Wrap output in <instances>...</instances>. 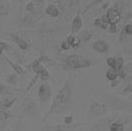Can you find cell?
Masks as SVG:
<instances>
[{"mask_svg": "<svg viewBox=\"0 0 132 131\" xmlns=\"http://www.w3.org/2000/svg\"><path fill=\"white\" fill-rule=\"evenodd\" d=\"M73 100V85L70 79H66L58 93L55 95L51 102L49 110L43 116V121H46L49 117L55 114H61L67 111Z\"/></svg>", "mask_w": 132, "mask_h": 131, "instance_id": "cell-1", "label": "cell"}, {"mask_svg": "<svg viewBox=\"0 0 132 131\" xmlns=\"http://www.w3.org/2000/svg\"><path fill=\"white\" fill-rule=\"evenodd\" d=\"M93 65V61L86 56L79 54H72L64 58L62 68L65 71H78L89 68Z\"/></svg>", "mask_w": 132, "mask_h": 131, "instance_id": "cell-2", "label": "cell"}, {"mask_svg": "<svg viewBox=\"0 0 132 131\" xmlns=\"http://www.w3.org/2000/svg\"><path fill=\"white\" fill-rule=\"evenodd\" d=\"M109 111L108 105L104 102L92 100L88 106V116L93 118H100L106 115Z\"/></svg>", "mask_w": 132, "mask_h": 131, "instance_id": "cell-3", "label": "cell"}, {"mask_svg": "<svg viewBox=\"0 0 132 131\" xmlns=\"http://www.w3.org/2000/svg\"><path fill=\"white\" fill-rule=\"evenodd\" d=\"M27 70L33 72L35 75H38L42 81H48L51 79V75H50L49 71L47 70L45 66L40 64V62L37 60V58L27 65Z\"/></svg>", "mask_w": 132, "mask_h": 131, "instance_id": "cell-4", "label": "cell"}, {"mask_svg": "<svg viewBox=\"0 0 132 131\" xmlns=\"http://www.w3.org/2000/svg\"><path fill=\"white\" fill-rule=\"evenodd\" d=\"M38 97L41 103H47L52 97V87L49 81H42L38 87Z\"/></svg>", "mask_w": 132, "mask_h": 131, "instance_id": "cell-5", "label": "cell"}, {"mask_svg": "<svg viewBox=\"0 0 132 131\" xmlns=\"http://www.w3.org/2000/svg\"><path fill=\"white\" fill-rule=\"evenodd\" d=\"M110 107L113 110H125L130 111L131 110V103L129 100L121 96H115L110 100Z\"/></svg>", "mask_w": 132, "mask_h": 131, "instance_id": "cell-6", "label": "cell"}, {"mask_svg": "<svg viewBox=\"0 0 132 131\" xmlns=\"http://www.w3.org/2000/svg\"><path fill=\"white\" fill-rule=\"evenodd\" d=\"M82 123H73L71 125H67L64 123H58V124H49L45 125L43 127V131H73L78 129Z\"/></svg>", "mask_w": 132, "mask_h": 131, "instance_id": "cell-7", "label": "cell"}, {"mask_svg": "<svg viewBox=\"0 0 132 131\" xmlns=\"http://www.w3.org/2000/svg\"><path fill=\"white\" fill-rule=\"evenodd\" d=\"M22 114L24 116L34 117L37 115V104L32 98H26L22 103Z\"/></svg>", "mask_w": 132, "mask_h": 131, "instance_id": "cell-8", "label": "cell"}, {"mask_svg": "<svg viewBox=\"0 0 132 131\" xmlns=\"http://www.w3.org/2000/svg\"><path fill=\"white\" fill-rule=\"evenodd\" d=\"M104 15H105V18L107 20L108 25H110V24L117 25L121 21V18H122V14L113 7H108L106 9V13Z\"/></svg>", "mask_w": 132, "mask_h": 131, "instance_id": "cell-9", "label": "cell"}, {"mask_svg": "<svg viewBox=\"0 0 132 131\" xmlns=\"http://www.w3.org/2000/svg\"><path fill=\"white\" fill-rule=\"evenodd\" d=\"M8 37L10 38L11 41H13L14 43L18 46V48H19L20 50H22V51H26V50L29 49L30 44H29L25 39L21 38L18 33H15V32L8 33Z\"/></svg>", "mask_w": 132, "mask_h": 131, "instance_id": "cell-10", "label": "cell"}, {"mask_svg": "<svg viewBox=\"0 0 132 131\" xmlns=\"http://www.w3.org/2000/svg\"><path fill=\"white\" fill-rule=\"evenodd\" d=\"M81 27H82L81 10L79 9V10L77 11L76 15L73 17V20H72V30H71L72 35H77V34L81 30Z\"/></svg>", "mask_w": 132, "mask_h": 131, "instance_id": "cell-11", "label": "cell"}, {"mask_svg": "<svg viewBox=\"0 0 132 131\" xmlns=\"http://www.w3.org/2000/svg\"><path fill=\"white\" fill-rule=\"evenodd\" d=\"M92 48H93V50H94L95 52L99 53V54H105V53L109 51L110 46H109V44L106 41L99 39L93 42Z\"/></svg>", "mask_w": 132, "mask_h": 131, "instance_id": "cell-12", "label": "cell"}, {"mask_svg": "<svg viewBox=\"0 0 132 131\" xmlns=\"http://www.w3.org/2000/svg\"><path fill=\"white\" fill-rule=\"evenodd\" d=\"M17 96H4L0 99V110L7 111L9 108H11L17 101Z\"/></svg>", "mask_w": 132, "mask_h": 131, "instance_id": "cell-13", "label": "cell"}, {"mask_svg": "<svg viewBox=\"0 0 132 131\" xmlns=\"http://www.w3.org/2000/svg\"><path fill=\"white\" fill-rule=\"evenodd\" d=\"M20 92V88L13 87L8 85L0 83V95L2 96H15L16 93Z\"/></svg>", "mask_w": 132, "mask_h": 131, "instance_id": "cell-14", "label": "cell"}, {"mask_svg": "<svg viewBox=\"0 0 132 131\" xmlns=\"http://www.w3.org/2000/svg\"><path fill=\"white\" fill-rule=\"evenodd\" d=\"M112 121H114V120H113V117L101 118V119H99L95 124H93V126L90 128V130L92 131H104Z\"/></svg>", "mask_w": 132, "mask_h": 131, "instance_id": "cell-15", "label": "cell"}, {"mask_svg": "<svg viewBox=\"0 0 132 131\" xmlns=\"http://www.w3.org/2000/svg\"><path fill=\"white\" fill-rule=\"evenodd\" d=\"M2 57H3L4 61L6 62L8 65L10 66V68L13 70L15 73H17V75H23V73L25 72V70H24V68H23L22 66L20 65V64H18V63H16V62L12 61V60L10 59L8 56L4 55V54L2 55Z\"/></svg>", "mask_w": 132, "mask_h": 131, "instance_id": "cell-16", "label": "cell"}, {"mask_svg": "<svg viewBox=\"0 0 132 131\" xmlns=\"http://www.w3.org/2000/svg\"><path fill=\"white\" fill-rule=\"evenodd\" d=\"M36 22H37V19L35 18V16H34L33 14L27 13V14H25V15L23 16V18H22V21H21V26H23V27L35 26Z\"/></svg>", "mask_w": 132, "mask_h": 131, "instance_id": "cell-17", "label": "cell"}, {"mask_svg": "<svg viewBox=\"0 0 132 131\" xmlns=\"http://www.w3.org/2000/svg\"><path fill=\"white\" fill-rule=\"evenodd\" d=\"M45 14L49 17H52V18H59V11H58V8L57 6L54 4L53 2H50L45 8Z\"/></svg>", "mask_w": 132, "mask_h": 131, "instance_id": "cell-18", "label": "cell"}, {"mask_svg": "<svg viewBox=\"0 0 132 131\" xmlns=\"http://www.w3.org/2000/svg\"><path fill=\"white\" fill-rule=\"evenodd\" d=\"M6 83L8 85L13 86V87H18L19 86V77L15 72H10L6 76Z\"/></svg>", "mask_w": 132, "mask_h": 131, "instance_id": "cell-19", "label": "cell"}, {"mask_svg": "<svg viewBox=\"0 0 132 131\" xmlns=\"http://www.w3.org/2000/svg\"><path fill=\"white\" fill-rule=\"evenodd\" d=\"M77 37L79 38L80 43L81 42L82 43H87V42H89L92 40V38L93 37V34L90 31H88V30H81V31H79L78 33Z\"/></svg>", "mask_w": 132, "mask_h": 131, "instance_id": "cell-20", "label": "cell"}, {"mask_svg": "<svg viewBox=\"0 0 132 131\" xmlns=\"http://www.w3.org/2000/svg\"><path fill=\"white\" fill-rule=\"evenodd\" d=\"M11 11L10 2L6 0H0V16H7Z\"/></svg>", "mask_w": 132, "mask_h": 131, "instance_id": "cell-21", "label": "cell"}, {"mask_svg": "<svg viewBox=\"0 0 132 131\" xmlns=\"http://www.w3.org/2000/svg\"><path fill=\"white\" fill-rule=\"evenodd\" d=\"M37 60L39 61L40 64H42V65H43V63H44V64H49V65H56V62H55L52 58H50L49 55L46 54L45 52L40 53L39 57L37 58Z\"/></svg>", "mask_w": 132, "mask_h": 131, "instance_id": "cell-22", "label": "cell"}, {"mask_svg": "<svg viewBox=\"0 0 132 131\" xmlns=\"http://www.w3.org/2000/svg\"><path fill=\"white\" fill-rule=\"evenodd\" d=\"M67 42L69 43V45L71 48L73 49H78L80 45V41L79 40V38L77 37V35H72L70 34L68 37H67Z\"/></svg>", "mask_w": 132, "mask_h": 131, "instance_id": "cell-23", "label": "cell"}, {"mask_svg": "<svg viewBox=\"0 0 132 131\" xmlns=\"http://www.w3.org/2000/svg\"><path fill=\"white\" fill-rule=\"evenodd\" d=\"M53 3L57 6V8H58L60 18H61V17L64 15V13H65V11H66V9H67V1L56 0V1H53Z\"/></svg>", "mask_w": 132, "mask_h": 131, "instance_id": "cell-24", "label": "cell"}, {"mask_svg": "<svg viewBox=\"0 0 132 131\" xmlns=\"http://www.w3.org/2000/svg\"><path fill=\"white\" fill-rule=\"evenodd\" d=\"M108 129L109 131H124V124L119 120H114L109 124Z\"/></svg>", "mask_w": 132, "mask_h": 131, "instance_id": "cell-25", "label": "cell"}, {"mask_svg": "<svg viewBox=\"0 0 132 131\" xmlns=\"http://www.w3.org/2000/svg\"><path fill=\"white\" fill-rule=\"evenodd\" d=\"M131 92H132V85H131V83H129V84H127L122 89H120V91L117 92V94L122 97V96H125V95H130Z\"/></svg>", "mask_w": 132, "mask_h": 131, "instance_id": "cell-26", "label": "cell"}, {"mask_svg": "<svg viewBox=\"0 0 132 131\" xmlns=\"http://www.w3.org/2000/svg\"><path fill=\"white\" fill-rule=\"evenodd\" d=\"M105 78L106 79H108L109 81H113V80H115V79H117V72L115 70H113V69H108L105 72Z\"/></svg>", "mask_w": 132, "mask_h": 131, "instance_id": "cell-27", "label": "cell"}, {"mask_svg": "<svg viewBox=\"0 0 132 131\" xmlns=\"http://www.w3.org/2000/svg\"><path fill=\"white\" fill-rule=\"evenodd\" d=\"M123 65H124V59H123L122 57L115 58V63H114V68H113V70H115V71L117 72L120 69L123 68Z\"/></svg>", "mask_w": 132, "mask_h": 131, "instance_id": "cell-28", "label": "cell"}, {"mask_svg": "<svg viewBox=\"0 0 132 131\" xmlns=\"http://www.w3.org/2000/svg\"><path fill=\"white\" fill-rule=\"evenodd\" d=\"M40 79V77L38 76V75H35L33 78H32V79L30 80V83L28 84V85H27L26 89H25V92H28L32 87H33L34 85H36V84H37V81Z\"/></svg>", "mask_w": 132, "mask_h": 131, "instance_id": "cell-29", "label": "cell"}, {"mask_svg": "<svg viewBox=\"0 0 132 131\" xmlns=\"http://www.w3.org/2000/svg\"><path fill=\"white\" fill-rule=\"evenodd\" d=\"M34 10H35V4H34V1H28L26 3V6H25V11L27 13H32Z\"/></svg>", "mask_w": 132, "mask_h": 131, "instance_id": "cell-30", "label": "cell"}, {"mask_svg": "<svg viewBox=\"0 0 132 131\" xmlns=\"http://www.w3.org/2000/svg\"><path fill=\"white\" fill-rule=\"evenodd\" d=\"M122 31H123V33L125 34L127 37H130L132 34V24L131 23H126L124 28L122 29Z\"/></svg>", "mask_w": 132, "mask_h": 131, "instance_id": "cell-31", "label": "cell"}, {"mask_svg": "<svg viewBox=\"0 0 132 131\" xmlns=\"http://www.w3.org/2000/svg\"><path fill=\"white\" fill-rule=\"evenodd\" d=\"M100 25H99V28L102 29V30H107V27H108V23H107V20L105 18V15H102L100 17Z\"/></svg>", "mask_w": 132, "mask_h": 131, "instance_id": "cell-32", "label": "cell"}, {"mask_svg": "<svg viewBox=\"0 0 132 131\" xmlns=\"http://www.w3.org/2000/svg\"><path fill=\"white\" fill-rule=\"evenodd\" d=\"M63 123L67 125L73 124V123H75V118H73V115H67V116H65L64 119H63Z\"/></svg>", "mask_w": 132, "mask_h": 131, "instance_id": "cell-33", "label": "cell"}, {"mask_svg": "<svg viewBox=\"0 0 132 131\" xmlns=\"http://www.w3.org/2000/svg\"><path fill=\"white\" fill-rule=\"evenodd\" d=\"M11 114L8 111H3L0 110V121H7L8 118H10Z\"/></svg>", "mask_w": 132, "mask_h": 131, "instance_id": "cell-34", "label": "cell"}, {"mask_svg": "<svg viewBox=\"0 0 132 131\" xmlns=\"http://www.w3.org/2000/svg\"><path fill=\"white\" fill-rule=\"evenodd\" d=\"M7 131H22V120H19L13 127H10Z\"/></svg>", "mask_w": 132, "mask_h": 131, "instance_id": "cell-35", "label": "cell"}, {"mask_svg": "<svg viewBox=\"0 0 132 131\" xmlns=\"http://www.w3.org/2000/svg\"><path fill=\"white\" fill-rule=\"evenodd\" d=\"M117 78H119V79H124L127 77V72L125 69H120L119 71H117Z\"/></svg>", "mask_w": 132, "mask_h": 131, "instance_id": "cell-36", "label": "cell"}, {"mask_svg": "<svg viewBox=\"0 0 132 131\" xmlns=\"http://www.w3.org/2000/svg\"><path fill=\"white\" fill-rule=\"evenodd\" d=\"M61 49L63 50V51H69L70 49H71V47H70V45H69V43L67 42V40H63L62 42H61Z\"/></svg>", "mask_w": 132, "mask_h": 131, "instance_id": "cell-37", "label": "cell"}, {"mask_svg": "<svg viewBox=\"0 0 132 131\" xmlns=\"http://www.w3.org/2000/svg\"><path fill=\"white\" fill-rule=\"evenodd\" d=\"M114 63H115V58H113V57H109L106 59V65L109 67V69L114 68Z\"/></svg>", "mask_w": 132, "mask_h": 131, "instance_id": "cell-38", "label": "cell"}, {"mask_svg": "<svg viewBox=\"0 0 132 131\" xmlns=\"http://www.w3.org/2000/svg\"><path fill=\"white\" fill-rule=\"evenodd\" d=\"M107 30L110 34H115L118 31V28H117V25H113V24H110L107 27Z\"/></svg>", "mask_w": 132, "mask_h": 131, "instance_id": "cell-39", "label": "cell"}, {"mask_svg": "<svg viewBox=\"0 0 132 131\" xmlns=\"http://www.w3.org/2000/svg\"><path fill=\"white\" fill-rule=\"evenodd\" d=\"M0 48H1V49H3V51H4V50H9V49L11 48V46H10L7 42L0 41Z\"/></svg>", "mask_w": 132, "mask_h": 131, "instance_id": "cell-40", "label": "cell"}, {"mask_svg": "<svg viewBox=\"0 0 132 131\" xmlns=\"http://www.w3.org/2000/svg\"><path fill=\"white\" fill-rule=\"evenodd\" d=\"M119 83H120V79H115V80H113V81H110V86L111 87H115V86H117Z\"/></svg>", "mask_w": 132, "mask_h": 131, "instance_id": "cell-41", "label": "cell"}, {"mask_svg": "<svg viewBox=\"0 0 132 131\" xmlns=\"http://www.w3.org/2000/svg\"><path fill=\"white\" fill-rule=\"evenodd\" d=\"M100 17H97V18H95L94 19V21H93V25L96 27H99V25H100Z\"/></svg>", "mask_w": 132, "mask_h": 131, "instance_id": "cell-42", "label": "cell"}, {"mask_svg": "<svg viewBox=\"0 0 132 131\" xmlns=\"http://www.w3.org/2000/svg\"><path fill=\"white\" fill-rule=\"evenodd\" d=\"M7 125V121H0V131H2Z\"/></svg>", "mask_w": 132, "mask_h": 131, "instance_id": "cell-43", "label": "cell"}, {"mask_svg": "<svg viewBox=\"0 0 132 131\" xmlns=\"http://www.w3.org/2000/svg\"><path fill=\"white\" fill-rule=\"evenodd\" d=\"M2 55H3V49L0 48V56H2Z\"/></svg>", "mask_w": 132, "mask_h": 131, "instance_id": "cell-44", "label": "cell"}]
</instances>
